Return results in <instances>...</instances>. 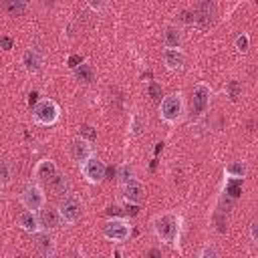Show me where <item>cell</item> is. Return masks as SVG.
Masks as SVG:
<instances>
[{
  "label": "cell",
  "mask_w": 258,
  "mask_h": 258,
  "mask_svg": "<svg viewBox=\"0 0 258 258\" xmlns=\"http://www.w3.org/2000/svg\"><path fill=\"white\" fill-rule=\"evenodd\" d=\"M101 232H103V238H107L109 242H125L131 236V224L125 218L117 216V218L107 220Z\"/></svg>",
  "instance_id": "cell-4"
},
{
  "label": "cell",
  "mask_w": 258,
  "mask_h": 258,
  "mask_svg": "<svg viewBox=\"0 0 258 258\" xmlns=\"http://www.w3.org/2000/svg\"><path fill=\"white\" fill-rule=\"evenodd\" d=\"M20 204L24 206V210H32V212H38L44 204H46V196L42 191L40 185L36 183H28L22 194H20Z\"/></svg>",
  "instance_id": "cell-8"
},
{
  "label": "cell",
  "mask_w": 258,
  "mask_h": 258,
  "mask_svg": "<svg viewBox=\"0 0 258 258\" xmlns=\"http://www.w3.org/2000/svg\"><path fill=\"white\" fill-rule=\"evenodd\" d=\"M38 222H40V230H58L62 226V218H60V212L58 208H46L42 206L38 210Z\"/></svg>",
  "instance_id": "cell-11"
},
{
  "label": "cell",
  "mask_w": 258,
  "mask_h": 258,
  "mask_svg": "<svg viewBox=\"0 0 258 258\" xmlns=\"http://www.w3.org/2000/svg\"><path fill=\"white\" fill-rule=\"evenodd\" d=\"M234 46H236L238 52H246V50L250 48V36H248L246 32H240V34L234 38Z\"/></svg>",
  "instance_id": "cell-25"
},
{
  "label": "cell",
  "mask_w": 258,
  "mask_h": 258,
  "mask_svg": "<svg viewBox=\"0 0 258 258\" xmlns=\"http://www.w3.org/2000/svg\"><path fill=\"white\" fill-rule=\"evenodd\" d=\"M198 256H200V258H216V256H218V250H216L214 246L206 244V246H202V248H200Z\"/></svg>",
  "instance_id": "cell-28"
},
{
  "label": "cell",
  "mask_w": 258,
  "mask_h": 258,
  "mask_svg": "<svg viewBox=\"0 0 258 258\" xmlns=\"http://www.w3.org/2000/svg\"><path fill=\"white\" fill-rule=\"evenodd\" d=\"M32 117H34V123L44 125V127H50V125H54L58 121L60 107L52 99H42V101L36 103V107L32 111Z\"/></svg>",
  "instance_id": "cell-3"
},
{
  "label": "cell",
  "mask_w": 258,
  "mask_h": 258,
  "mask_svg": "<svg viewBox=\"0 0 258 258\" xmlns=\"http://www.w3.org/2000/svg\"><path fill=\"white\" fill-rule=\"evenodd\" d=\"M181 42H183V32L179 26L169 24L163 28V46L165 48H181Z\"/></svg>",
  "instance_id": "cell-18"
},
{
  "label": "cell",
  "mask_w": 258,
  "mask_h": 258,
  "mask_svg": "<svg viewBox=\"0 0 258 258\" xmlns=\"http://www.w3.org/2000/svg\"><path fill=\"white\" fill-rule=\"evenodd\" d=\"M73 75H75V79L79 81V83H91L93 79H95V71H93V67L89 64V62H81L77 69H73Z\"/></svg>",
  "instance_id": "cell-21"
},
{
  "label": "cell",
  "mask_w": 258,
  "mask_h": 258,
  "mask_svg": "<svg viewBox=\"0 0 258 258\" xmlns=\"http://www.w3.org/2000/svg\"><path fill=\"white\" fill-rule=\"evenodd\" d=\"M161 60H163L165 69H169V71H181L185 67V54L181 48H163Z\"/></svg>",
  "instance_id": "cell-12"
},
{
  "label": "cell",
  "mask_w": 258,
  "mask_h": 258,
  "mask_svg": "<svg viewBox=\"0 0 258 258\" xmlns=\"http://www.w3.org/2000/svg\"><path fill=\"white\" fill-rule=\"evenodd\" d=\"M107 214H109L111 218H117V216H121V208H117V206H111V208L107 210Z\"/></svg>",
  "instance_id": "cell-36"
},
{
  "label": "cell",
  "mask_w": 258,
  "mask_h": 258,
  "mask_svg": "<svg viewBox=\"0 0 258 258\" xmlns=\"http://www.w3.org/2000/svg\"><path fill=\"white\" fill-rule=\"evenodd\" d=\"M149 256H161V252L159 250H149Z\"/></svg>",
  "instance_id": "cell-37"
},
{
  "label": "cell",
  "mask_w": 258,
  "mask_h": 258,
  "mask_svg": "<svg viewBox=\"0 0 258 258\" xmlns=\"http://www.w3.org/2000/svg\"><path fill=\"white\" fill-rule=\"evenodd\" d=\"M149 97L151 99H159L161 97V85L159 83H155V81L149 83Z\"/></svg>",
  "instance_id": "cell-30"
},
{
  "label": "cell",
  "mask_w": 258,
  "mask_h": 258,
  "mask_svg": "<svg viewBox=\"0 0 258 258\" xmlns=\"http://www.w3.org/2000/svg\"><path fill=\"white\" fill-rule=\"evenodd\" d=\"M117 177H119V183H121V185H125V183H129V181L133 179V169H131L127 163H123V165H119Z\"/></svg>",
  "instance_id": "cell-26"
},
{
  "label": "cell",
  "mask_w": 258,
  "mask_h": 258,
  "mask_svg": "<svg viewBox=\"0 0 258 258\" xmlns=\"http://www.w3.org/2000/svg\"><path fill=\"white\" fill-rule=\"evenodd\" d=\"M81 137H85L87 141H93V139L97 137V131H95V129H93L89 123H85V125L81 127Z\"/></svg>",
  "instance_id": "cell-29"
},
{
  "label": "cell",
  "mask_w": 258,
  "mask_h": 258,
  "mask_svg": "<svg viewBox=\"0 0 258 258\" xmlns=\"http://www.w3.org/2000/svg\"><path fill=\"white\" fill-rule=\"evenodd\" d=\"M18 2H22V4H26V6H28V2H30V0H18Z\"/></svg>",
  "instance_id": "cell-38"
},
{
  "label": "cell",
  "mask_w": 258,
  "mask_h": 258,
  "mask_svg": "<svg viewBox=\"0 0 258 258\" xmlns=\"http://www.w3.org/2000/svg\"><path fill=\"white\" fill-rule=\"evenodd\" d=\"M226 97L232 101V103H236L240 97H242V83L240 81H236V79H232V81H228L226 83Z\"/></svg>",
  "instance_id": "cell-22"
},
{
  "label": "cell",
  "mask_w": 258,
  "mask_h": 258,
  "mask_svg": "<svg viewBox=\"0 0 258 258\" xmlns=\"http://www.w3.org/2000/svg\"><path fill=\"white\" fill-rule=\"evenodd\" d=\"M250 240H252L254 244H258V222H256V220L250 222Z\"/></svg>",
  "instance_id": "cell-32"
},
{
  "label": "cell",
  "mask_w": 258,
  "mask_h": 258,
  "mask_svg": "<svg viewBox=\"0 0 258 258\" xmlns=\"http://www.w3.org/2000/svg\"><path fill=\"white\" fill-rule=\"evenodd\" d=\"M32 242L36 246V250L42 256H52L54 254V238L46 232V230H38L32 234Z\"/></svg>",
  "instance_id": "cell-14"
},
{
  "label": "cell",
  "mask_w": 258,
  "mask_h": 258,
  "mask_svg": "<svg viewBox=\"0 0 258 258\" xmlns=\"http://www.w3.org/2000/svg\"><path fill=\"white\" fill-rule=\"evenodd\" d=\"M58 212H60V218H62V224H77L83 216V204L77 196H71L67 194L58 206Z\"/></svg>",
  "instance_id": "cell-6"
},
{
  "label": "cell",
  "mask_w": 258,
  "mask_h": 258,
  "mask_svg": "<svg viewBox=\"0 0 258 258\" xmlns=\"http://www.w3.org/2000/svg\"><path fill=\"white\" fill-rule=\"evenodd\" d=\"M12 177V169H10V163L8 161H0V183H8Z\"/></svg>",
  "instance_id": "cell-27"
},
{
  "label": "cell",
  "mask_w": 258,
  "mask_h": 258,
  "mask_svg": "<svg viewBox=\"0 0 258 258\" xmlns=\"http://www.w3.org/2000/svg\"><path fill=\"white\" fill-rule=\"evenodd\" d=\"M145 125H147V119H143L139 113H133L131 115V119H129V133L131 135H139L143 129H145Z\"/></svg>",
  "instance_id": "cell-23"
},
{
  "label": "cell",
  "mask_w": 258,
  "mask_h": 258,
  "mask_svg": "<svg viewBox=\"0 0 258 258\" xmlns=\"http://www.w3.org/2000/svg\"><path fill=\"white\" fill-rule=\"evenodd\" d=\"M16 224H18V228H20V230H24V232H28V234H34V232H38V230H40L38 214H36V212H32V210H24L22 214H18Z\"/></svg>",
  "instance_id": "cell-16"
},
{
  "label": "cell",
  "mask_w": 258,
  "mask_h": 258,
  "mask_svg": "<svg viewBox=\"0 0 258 258\" xmlns=\"http://www.w3.org/2000/svg\"><path fill=\"white\" fill-rule=\"evenodd\" d=\"M212 101V87L204 81H200L194 89H191V115L194 117H202Z\"/></svg>",
  "instance_id": "cell-5"
},
{
  "label": "cell",
  "mask_w": 258,
  "mask_h": 258,
  "mask_svg": "<svg viewBox=\"0 0 258 258\" xmlns=\"http://www.w3.org/2000/svg\"><path fill=\"white\" fill-rule=\"evenodd\" d=\"M183 113H185V103H183V95L181 93H169L167 97L161 99V103H159V117L167 125L179 123L183 119Z\"/></svg>",
  "instance_id": "cell-2"
},
{
  "label": "cell",
  "mask_w": 258,
  "mask_h": 258,
  "mask_svg": "<svg viewBox=\"0 0 258 258\" xmlns=\"http://www.w3.org/2000/svg\"><path fill=\"white\" fill-rule=\"evenodd\" d=\"M42 64H44V56L38 48H28L24 54H22V67L28 75H36L42 71Z\"/></svg>",
  "instance_id": "cell-13"
},
{
  "label": "cell",
  "mask_w": 258,
  "mask_h": 258,
  "mask_svg": "<svg viewBox=\"0 0 258 258\" xmlns=\"http://www.w3.org/2000/svg\"><path fill=\"white\" fill-rule=\"evenodd\" d=\"M224 175L228 179H244L248 175V163L246 161H230L224 167Z\"/></svg>",
  "instance_id": "cell-19"
},
{
  "label": "cell",
  "mask_w": 258,
  "mask_h": 258,
  "mask_svg": "<svg viewBox=\"0 0 258 258\" xmlns=\"http://www.w3.org/2000/svg\"><path fill=\"white\" fill-rule=\"evenodd\" d=\"M151 226H153V234L157 236V240L171 244L175 248L179 246V236H181V216L179 214L163 212L153 218Z\"/></svg>",
  "instance_id": "cell-1"
},
{
  "label": "cell",
  "mask_w": 258,
  "mask_h": 258,
  "mask_svg": "<svg viewBox=\"0 0 258 258\" xmlns=\"http://www.w3.org/2000/svg\"><path fill=\"white\" fill-rule=\"evenodd\" d=\"M216 224H218V232H220V234H226L228 226H226V220H224V218H222L220 214L216 216Z\"/></svg>",
  "instance_id": "cell-33"
},
{
  "label": "cell",
  "mask_w": 258,
  "mask_h": 258,
  "mask_svg": "<svg viewBox=\"0 0 258 258\" xmlns=\"http://www.w3.org/2000/svg\"><path fill=\"white\" fill-rule=\"evenodd\" d=\"M0 46H2L4 50H10V48H12V38L2 36V38H0Z\"/></svg>",
  "instance_id": "cell-35"
},
{
  "label": "cell",
  "mask_w": 258,
  "mask_h": 258,
  "mask_svg": "<svg viewBox=\"0 0 258 258\" xmlns=\"http://www.w3.org/2000/svg\"><path fill=\"white\" fill-rule=\"evenodd\" d=\"M216 8H218L216 0H200L198 10L194 12V24L198 28H208L216 16Z\"/></svg>",
  "instance_id": "cell-9"
},
{
  "label": "cell",
  "mask_w": 258,
  "mask_h": 258,
  "mask_svg": "<svg viewBox=\"0 0 258 258\" xmlns=\"http://www.w3.org/2000/svg\"><path fill=\"white\" fill-rule=\"evenodd\" d=\"M81 171H83V177L89 181V183H101L107 175V165L93 153L85 163H81Z\"/></svg>",
  "instance_id": "cell-7"
},
{
  "label": "cell",
  "mask_w": 258,
  "mask_h": 258,
  "mask_svg": "<svg viewBox=\"0 0 258 258\" xmlns=\"http://www.w3.org/2000/svg\"><path fill=\"white\" fill-rule=\"evenodd\" d=\"M69 153H71V157H73V161H77L79 165L81 163H85L91 155H93V147H91V141H87L85 137H75L73 141H71V145H69Z\"/></svg>",
  "instance_id": "cell-10"
},
{
  "label": "cell",
  "mask_w": 258,
  "mask_h": 258,
  "mask_svg": "<svg viewBox=\"0 0 258 258\" xmlns=\"http://www.w3.org/2000/svg\"><path fill=\"white\" fill-rule=\"evenodd\" d=\"M2 8L10 14V16H20L26 10V4L18 2V0H2Z\"/></svg>",
  "instance_id": "cell-24"
},
{
  "label": "cell",
  "mask_w": 258,
  "mask_h": 258,
  "mask_svg": "<svg viewBox=\"0 0 258 258\" xmlns=\"http://www.w3.org/2000/svg\"><path fill=\"white\" fill-rule=\"evenodd\" d=\"M81 62H83V56H81V54H71V56H69V60H67L69 69H77Z\"/></svg>",
  "instance_id": "cell-31"
},
{
  "label": "cell",
  "mask_w": 258,
  "mask_h": 258,
  "mask_svg": "<svg viewBox=\"0 0 258 258\" xmlns=\"http://www.w3.org/2000/svg\"><path fill=\"white\" fill-rule=\"evenodd\" d=\"M123 200L127 204H141L143 202V183L137 179H131L129 183L123 185Z\"/></svg>",
  "instance_id": "cell-17"
},
{
  "label": "cell",
  "mask_w": 258,
  "mask_h": 258,
  "mask_svg": "<svg viewBox=\"0 0 258 258\" xmlns=\"http://www.w3.org/2000/svg\"><path fill=\"white\" fill-rule=\"evenodd\" d=\"M87 4L95 10V12H99V10H103V6H105V0H87Z\"/></svg>",
  "instance_id": "cell-34"
},
{
  "label": "cell",
  "mask_w": 258,
  "mask_h": 258,
  "mask_svg": "<svg viewBox=\"0 0 258 258\" xmlns=\"http://www.w3.org/2000/svg\"><path fill=\"white\" fill-rule=\"evenodd\" d=\"M0 196H2V194H0Z\"/></svg>",
  "instance_id": "cell-39"
},
{
  "label": "cell",
  "mask_w": 258,
  "mask_h": 258,
  "mask_svg": "<svg viewBox=\"0 0 258 258\" xmlns=\"http://www.w3.org/2000/svg\"><path fill=\"white\" fill-rule=\"evenodd\" d=\"M56 171H58V167L52 159H40V161H36V165L32 169V173L38 181H50L56 175Z\"/></svg>",
  "instance_id": "cell-15"
},
{
  "label": "cell",
  "mask_w": 258,
  "mask_h": 258,
  "mask_svg": "<svg viewBox=\"0 0 258 258\" xmlns=\"http://www.w3.org/2000/svg\"><path fill=\"white\" fill-rule=\"evenodd\" d=\"M48 185H50V189H52L54 194H58V196H67V194L71 191V181H69V177H67L64 173H58V171H56V175L48 181Z\"/></svg>",
  "instance_id": "cell-20"
}]
</instances>
